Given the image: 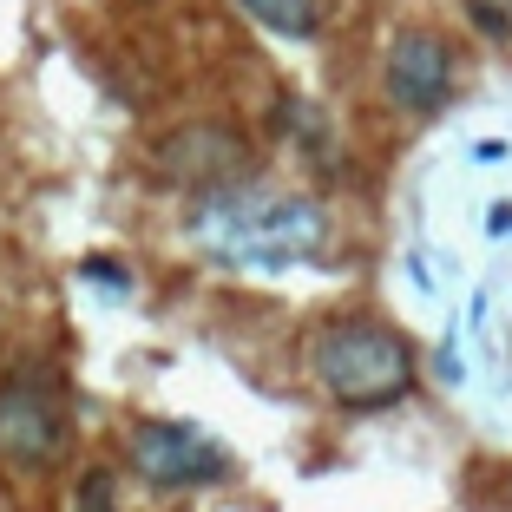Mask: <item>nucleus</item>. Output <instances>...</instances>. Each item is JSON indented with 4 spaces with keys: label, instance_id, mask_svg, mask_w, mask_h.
Segmentation results:
<instances>
[{
    "label": "nucleus",
    "instance_id": "nucleus-2",
    "mask_svg": "<svg viewBox=\"0 0 512 512\" xmlns=\"http://www.w3.org/2000/svg\"><path fill=\"white\" fill-rule=\"evenodd\" d=\"M309 368H316L322 394L355 407V414L394 407L414 388V348H407V335H394L388 322H368V316L322 322L316 342H309Z\"/></svg>",
    "mask_w": 512,
    "mask_h": 512
},
{
    "label": "nucleus",
    "instance_id": "nucleus-4",
    "mask_svg": "<svg viewBox=\"0 0 512 512\" xmlns=\"http://www.w3.org/2000/svg\"><path fill=\"white\" fill-rule=\"evenodd\" d=\"M132 467H138V480L165 486V493H191V486H217L230 473V460L217 440H204L184 421H138L132 427Z\"/></svg>",
    "mask_w": 512,
    "mask_h": 512
},
{
    "label": "nucleus",
    "instance_id": "nucleus-6",
    "mask_svg": "<svg viewBox=\"0 0 512 512\" xmlns=\"http://www.w3.org/2000/svg\"><path fill=\"white\" fill-rule=\"evenodd\" d=\"M453 92V53L440 33H394L388 40V99L407 112H440Z\"/></svg>",
    "mask_w": 512,
    "mask_h": 512
},
{
    "label": "nucleus",
    "instance_id": "nucleus-1",
    "mask_svg": "<svg viewBox=\"0 0 512 512\" xmlns=\"http://www.w3.org/2000/svg\"><path fill=\"white\" fill-rule=\"evenodd\" d=\"M191 237L217 256V263H243V270H270V263H302L329 237L322 204L296 191H263V184H217L191 211Z\"/></svg>",
    "mask_w": 512,
    "mask_h": 512
},
{
    "label": "nucleus",
    "instance_id": "nucleus-5",
    "mask_svg": "<svg viewBox=\"0 0 512 512\" xmlns=\"http://www.w3.org/2000/svg\"><path fill=\"white\" fill-rule=\"evenodd\" d=\"M243 132H230V125H184V132H171L165 145H158V171H165L171 184H184V191H217V184H237L243 171H250V158H243Z\"/></svg>",
    "mask_w": 512,
    "mask_h": 512
},
{
    "label": "nucleus",
    "instance_id": "nucleus-8",
    "mask_svg": "<svg viewBox=\"0 0 512 512\" xmlns=\"http://www.w3.org/2000/svg\"><path fill=\"white\" fill-rule=\"evenodd\" d=\"M79 512H119V499H112V480H106V473H86V486H79Z\"/></svg>",
    "mask_w": 512,
    "mask_h": 512
},
{
    "label": "nucleus",
    "instance_id": "nucleus-7",
    "mask_svg": "<svg viewBox=\"0 0 512 512\" xmlns=\"http://www.w3.org/2000/svg\"><path fill=\"white\" fill-rule=\"evenodd\" d=\"M237 7L256 20V27L283 33V40H316L322 14H329V0H237Z\"/></svg>",
    "mask_w": 512,
    "mask_h": 512
},
{
    "label": "nucleus",
    "instance_id": "nucleus-3",
    "mask_svg": "<svg viewBox=\"0 0 512 512\" xmlns=\"http://www.w3.org/2000/svg\"><path fill=\"white\" fill-rule=\"evenodd\" d=\"M73 414H66V388L53 368L20 362L0 381V467L14 473H46L66 453Z\"/></svg>",
    "mask_w": 512,
    "mask_h": 512
}]
</instances>
